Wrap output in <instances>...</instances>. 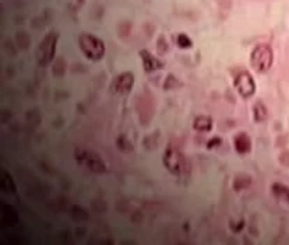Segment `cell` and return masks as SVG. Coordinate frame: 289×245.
I'll return each instance as SVG.
<instances>
[{"instance_id": "obj_10", "label": "cell", "mask_w": 289, "mask_h": 245, "mask_svg": "<svg viewBox=\"0 0 289 245\" xmlns=\"http://www.w3.org/2000/svg\"><path fill=\"white\" fill-rule=\"evenodd\" d=\"M193 128L197 132H211L213 131V119L210 116L205 115H200L194 119L193 122Z\"/></svg>"}, {"instance_id": "obj_14", "label": "cell", "mask_w": 289, "mask_h": 245, "mask_svg": "<svg viewBox=\"0 0 289 245\" xmlns=\"http://www.w3.org/2000/svg\"><path fill=\"white\" fill-rule=\"evenodd\" d=\"M253 118L256 122H263L267 119V108L259 101L253 107Z\"/></svg>"}, {"instance_id": "obj_6", "label": "cell", "mask_w": 289, "mask_h": 245, "mask_svg": "<svg viewBox=\"0 0 289 245\" xmlns=\"http://www.w3.org/2000/svg\"><path fill=\"white\" fill-rule=\"evenodd\" d=\"M235 88L238 91V94L242 98H250L253 97L254 93H256V83L253 80V76L243 70L241 73L235 77Z\"/></svg>"}, {"instance_id": "obj_7", "label": "cell", "mask_w": 289, "mask_h": 245, "mask_svg": "<svg viewBox=\"0 0 289 245\" xmlns=\"http://www.w3.org/2000/svg\"><path fill=\"white\" fill-rule=\"evenodd\" d=\"M134 86V74L130 72H124L115 77L113 83H112V91L118 93V94H126L129 93Z\"/></svg>"}, {"instance_id": "obj_16", "label": "cell", "mask_w": 289, "mask_h": 245, "mask_svg": "<svg viewBox=\"0 0 289 245\" xmlns=\"http://www.w3.org/2000/svg\"><path fill=\"white\" fill-rule=\"evenodd\" d=\"M118 146H119V150L126 151V153H129V151H132L133 150V145L124 137V136H121V137L118 139Z\"/></svg>"}, {"instance_id": "obj_9", "label": "cell", "mask_w": 289, "mask_h": 245, "mask_svg": "<svg viewBox=\"0 0 289 245\" xmlns=\"http://www.w3.org/2000/svg\"><path fill=\"white\" fill-rule=\"evenodd\" d=\"M233 146H235V150L238 151V154H241V156L247 154L252 150V139H250V136L247 135V133L241 132V133H238V135L235 136Z\"/></svg>"}, {"instance_id": "obj_1", "label": "cell", "mask_w": 289, "mask_h": 245, "mask_svg": "<svg viewBox=\"0 0 289 245\" xmlns=\"http://www.w3.org/2000/svg\"><path fill=\"white\" fill-rule=\"evenodd\" d=\"M162 161H164L165 168L170 174L176 175V177L186 175L189 172V170H190V165H189V161L186 159V156L182 153L178 147L175 146L167 147Z\"/></svg>"}, {"instance_id": "obj_4", "label": "cell", "mask_w": 289, "mask_h": 245, "mask_svg": "<svg viewBox=\"0 0 289 245\" xmlns=\"http://www.w3.org/2000/svg\"><path fill=\"white\" fill-rule=\"evenodd\" d=\"M58 41H59L58 33H49L39 42L38 49H36V62L39 66H48L49 63L53 61L55 53H56Z\"/></svg>"}, {"instance_id": "obj_11", "label": "cell", "mask_w": 289, "mask_h": 245, "mask_svg": "<svg viewBox=\"0 0 289 245\" xmlns=\"http://www.w3.org/2000/svg\"><path fill=\"white\" fill-rule=\"evenodd\" d=\"M250 185H252V177H249L246 174H239L233 180V189L236 192H241L242 189H247Z\"/></svg>"}, {"instance_id": "obj_18", "label": "cell", "mask_w": 289, "mask_h": 245, "mask_svg": "<svg viewBox=\"0 0 289 245\" xmlns=\"http://www.w3.org/2000/svg\"><path fill=\"white\" fill-rule=\"evenodd\" d=\"M215 143H221V140H219V139H214L213 142H208V148H211Z\"/></svg>"}, {"instance_id": "obj_8", "label": "cell", "mask_w": 289, "mask_h": 245, "mask_svg": "<svg viewBox=\"0 0 289 245\" xmlns=\"http://www.w3.org/2000/svg\"><path fill=\"white\" fill-rule=\"evenodd\" d=\"M140 56H141V62H143V67L147 73H152L155 70H159L164 67V63L159 61L158 58H154L148 50H140Z\"/></svg>"}, {"instance_id": "obj_12", "label": "cell", "mask_w": 289, "mask_h": 245, "mask_svg": "<svg viewBox=\"0 0 289 245\" xmlns=\"http://www.w3.org/2000/svg\"><path fill=\"white\" fill-rule=\"evenodd\" d=\"M1 188L3 191H6L7 194H14L17 191L15 184L13 181V177L6 171V170H1Z\"/></svg>"}, {"instance_id": "obj_13", "label": "cell", "mask_w": 289, "mask_h": 245, "mask_svg": "<svg viewBox=\"0 0 289 245\" xmlns=\"http://www.w3.org/2000/svg\"><path fill=\"white\" fill-rule=\"evenodd\" d=\"M271 191H273V194H274L275 197L281 199V200H285V202L289 203V186L277 182V184L271 185Z\"/></svg>"}, {"instance_id": "obj_5", "label": "cell", "mask_w": 289, "mask_h": 245, "mask_svg": "<svg viewBox=\"0 0 289 245\" xmlns=\"http://www.w3.org/2000/svg\"><path fill=\"white\" fill-rule=\"evenodd\" d=\"M274 62V52L270 45H257L252 50L250 55V65L256 72L265 73L271 69Z\"/></svg>"}, {"instance_id": "obj_15", "label": "cell", "mask_w": 289, "mask_h": 245, "mask_svg": "<svg viewBox=\"0 0 289 245\" xmlns=\"http://www.w3.org/2000/svg\"><path fill=\"white\" fill-rule=\"evenodd\" d=\"M176 44L181 49H190L193 47L192 38L189 37L187 34H184V33H182L176 37Z\"/></svg>"}, {"instance_id": "obj_3", "label": "cell", "mask_w": 289, "mask_h": 245, "mask_svg": "<svg viewBox=\"0 0 289 245\" xmlns=\"http://www.w3.org/2000/svg\"><path fill=\"white\" fill-rule=\"evenodd\" d=\"M74 159L80 165H83L84 168H87L88 171L95 172V174L106 172V164H105L104 159L98 153L92 151V150L78 147L74 151Z\"/></svg>"}, {"instance_id": "obj_2", "label": "cell", "mask_w": 289, "mask_h": 245, "mask_svg": "<svg viewBox=\"0 0 289 245\" xmlns=\"http://www.w3.org/2000/svg\"><path fill=\"white\" fill-rule=\"evenodd\" d=\"M78 47L90 61H101L105 55V44L101 38L95 37L92 34H81L78 37Z\"/></svg>"}, {"instance_id": "obj_17", "label": "cell", "mask_w": 289, "mask_h": 245, "mask_svg": "<svg viewBox=\"0 0 289 245\" xmlns=\"http://www.w3.org/2000/svg\"><path fill=\"white\" fill-rule=\"evenodd\" d=\"M157 45H158V52H159V55H164V53L168 50V42L165 41V38L164 37H159Z\"/></svg>"}]
</instances>
